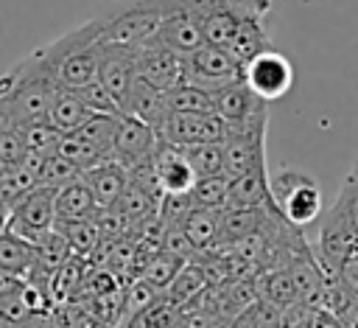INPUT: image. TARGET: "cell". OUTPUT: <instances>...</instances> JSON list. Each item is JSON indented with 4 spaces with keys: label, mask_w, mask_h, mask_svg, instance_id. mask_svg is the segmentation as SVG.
Here are the masks:
<instances>
[{
    "label": "cell",
    "mask_w": 358,
    "mask_h": 328,
    "mask_svg": "<svg viewBox=\"0 0 358 328\" xmlns=\"http://www.w3.org/2000/svg\"><path fill=\"white\" fill-rule=\"evenodd\" d=\"M59 81L50 73L42 50H31L0 76V118L11 126L48 121V107Z\"/></svg>",
    "instance_id": "cell-1"
},
{
    "label": "cell",
    "mask_w": 358,
    "mask_h": 328,
    "mask_svg": "<svg viewBox=\"0 0 358 328\" xmlns=\"http://www.w3.org/2000/svg\"><path fill=\"white\" fill-rule=\"evenodd\" d=\"M103 42V25L98 14L78 28L56 36L53 42L42 45V56L62 87H81L98 78V56Z\"/></svg>",
    "instance_id": "cell-2"
},
{
    "label": "cell",
    "mask_w": 358,
    "mask_h": 328,
    "mask_svg": "<svg viewBox=\"0 0 358 328\" xmlns=\"http://www.w3.org/2000/svg\"><path fill=\"white\" fill-rule=\"evenodd\" d=\"M268 191H271V202L280 210V216L299 230L313 224L324 210V196H322L319 182L299 168L285 165L274 171L268 177Z\"/></svg>",
    "instance_id": "cell-3"
},
{
    "label": "cell",
    "mask_w": 358,
    "mask_h": 328,
    "mask_svg": "<svg viewBox=\"0 0 358 328\" xmlns=\"http://www.w3.org/2000/svg\"><path fill=\"white\" fill-rule=\"evenodd\" d=\"M103 39L117 45H148L157 42L162 0H112L101 14Z\"/></svg>",
    "instance_id": "cell-4"
},
{
    "label": "cell",
    "mask_w": 358,
    "mask_h": 328,
    "mask_svg": "<svg viewBox=\"0 0 358 328\" xmlns=\"http://www.w3.org/2000/svg\"><path fill=\"white\" fill-rule=\"evenodd\" d=\"M277 0H187L204 42L227 48L246 20H260Z\"/></svg>",
    "instance_id": "cell-5"
},
{
    "label": "cell",
    "mask_w": 358,
    "mask_h": 328,
    "mask_svg": "<svg viewBox=\"0 0 358 328\" xmlns=\"http://www.w3.org/2000/svg\"><path fill=\"white\" fill-rule=\"evenodd\" d=\"M53 202H56V188L34 185L8 207V230L36 247L53 230V221H56Z\"/></svg>",
    "instance_id": "cell-6"
},
{
    "label": "cell",
    "mask_w": 358,
    "mask_h": 328,
    "mask_svg": "<svg viewBox=\"0 0 358 328\" xmlns=\"http://www.w3.org/2000/svg\"><path fill=\"white\" fill-rule=\"evenodd\" d=\"M241 78L263 101H277L294 87V64L277 48H266L241 67Z\"/></svg>",
    "instance_id": "cell-7"
},
{
    "label": "cell",
    "mask_w": 358,
    "mask_h": 328,
    "mask_svg": "<svg viewBox=\"0 0 358 328\" xmlns=\"http://www.w3.org/2000/svg\"><path fill=\"white\" fill-rule=\"evenodd\" d=\"M0 328H59L50 294L28 283L22 292L0 297Z\"/></svg>",
    "instance_id": "cell-8"
},
{
    "label": "cell",
    "mask_w": 358,
    "mask_h": 328,
    "mask_svg": "<svg viewBox=\"0 0 358 328\" xmlns=\"http://www.w3.org/2000/svg\"><path fill=\"white\" fill-rule=\"evenodd\" d=\"M355 250H358V227L350 219H344L338 210L327 207L319 224V238L313 244L316 261L327 275H336Z\"/></svg>",
    "instance_id": "cell-9"
},
{
    "label": "cell",
    "mask_w": 358,
    "mask_h": 328,
    "mask_svg": "<svg viewBox=\"0 0 358 328\" xmlns=\"http://www.w3.org/2000/svg\"><path fill=\"white\" fill-rule=\"evenodd\" d=\"M213 112L227 123V129H246L255 123H268V101L255 95L243 78L213 93Z\"/></svg>",
    "instance_id": "cell-10"
},
{
    "label": "cell",
    "mask_w": 358,
    "mask_h": 328,
    "mask_svg": "<svg viewBox=\"0 0 358 328\" xmlns=\"http://www.w3.org/2000/svg\"><path fill=\"white\" fill-rule=\"evenodd\" d=\"M185 67H187V81L207 93H215L241 78V64L224 48L210 42L199 45L190 56H185Z\"/></svg>",
    "instance_id": "cell-11"
},
{
    "label": "cell",
    "mask_w": 358,
    "mask_h": 328,
    "mask_svg": "<svg viewBox=\"0 0 358 328\" xmlns=\"http://www.w3.org/2000/svg\"><path fill=\"white\" fill-rule=\"evenodd\" d=\"M134 78L148 81L151 87L168 93L179 84H187V67H185V56L173 53L171 48L159 45V42H148L137 48V59H134Z\"/></svg>",
    "instance_id": "cell-12"
},
{
    "label": "cell",
    "mask_w": 358,
    "mask_h": 328,
    "mask_svg": "<svg viewBox=\"0 0 358 328\" xmlns=\"http://www.w3.org/2000/svg\"><path fill=\"white\" fill-rule=\"evenodd\" d=\"M157 135L176 146L213 143L227 137V123L215 112H168L157 126Z\"/></svg>",
    "instance_id": "cell-13"
},
{
    "label": "cell",
    "mask_w": 358,
    "mask_h": 328,
    "mask_svg": "<svg viewBox=\"0 0 358 328\" xmlns=\"http://www.w3.org/2000/svg\"><path fill=\"white\" fill-rule=\"evenodd\" d=\"M266 129L268 123H255L246 129H227L224 137V174L229 179L266 165Z\"/></svg>",
    "instance_id": "cell-14"
},
{
    "label": "cell",
    "mask_w": 358,
    "mask_h": 328,
    "mask_svg": "<svg viewBox=\"0 0 358 328\" xmlns=\"http://www.w3.org/2000/svg\"><path fill=\"white\" fill-rule=\"evenodd\" d=\"M157 42L171 48L179 56H190L199 45H204L201 28L187 6V0H162V20Z\"/></svg>",
    "instance_id": "cell-15"
},
{
    "label": "cell",
    "mask_w": 358,
    "mask_h": 328,
    "mask_svg": "<svg viewBox=\"0 0 358 328\" xmlns=\"http://www.w3.org/2000/svg\"><path fill=\"white\" fill-rule=\"evenodd\" d=\"M151 168L157 177V185L162 193H187L190 185L196 182V174L182 151V146L168 143V140H157L154 151H151Z\"/></svg>",
    "instance_id": "cell-16"
},
{
    "label": "cell",
    "mask_w": 358,
    "mask_h": 328,
    "mask_svg": "<svg viewBox=\"0 0 358 328\" xmlns=\"http://www.w3.org/2000/svg\"><path fill=\"white\" fill-rule=\"evenodd\" d=\"M134 59H137V45H117V42H101V56H98V81L117 98L123 101L131 78H134Z\"/></svg>",
    "instance_id": "cell-17"
},
{
    "label": "cell",
    "mask_w": 358,
    "mask_h": 328,
    "mask_svg": "<svg viewBox=\"0 0 358 328\" xmlns=\"http://www.w3.org/2000/svg\"><path fill=\"white\" fill-rule=\"evenodd\" d=\"M157 140H159V135L154 126H148L131 115H120L117 129H115V140H112V160H117L126 168L143 157H151Z\"/></svg>",
    "instance_id": "cell-18"
},
{
    "label": "cell",
    "mask_w": 358,
    "mask_h": 328,
    "mask_svg": "<svg viewBox=\"0 0 358 328\" xmlns=\"http://www.w3.org/2000/svg\"><path fill=\"white\" fill-rule=\"evenodd\" d=\"M120 107H123V115H131V118H137V121H143V123H148V126H154V129H157V126L165 121V115H168L165 93L157 90V87H151V84L143 81V78H131V84H129V90H126Z\"/></svg>",
    "instance_id": "cell-19"
},
{
    "label": "cell",
    "mask_w": 358,
    "mask_h": 328,
    "mask_svg": "<svg viewBox=\"0 0 358 328\" xmlns=\"http://www.w3.org/2000/svg\"><path fill=\"white\" fill-rule=\"evenodd\" d=\"M81 177L87 179L98 210L115 207L117 199L123 196L126 185H129V174H126V168H123L117 160H106V163H101V165H92V168H87Z\"/></svg>",
    "instance_id": "cell-20"
},
{
    "label": "cell",
    "mask_w": 358,
    "mask_h": 328,
    "mask_svg": "<svg viewBox=\"0 0 358 328\" xmlns=\"http://www.w3.org/2000/svg\"><path fill=\"white\" fill-rule=\"evenodd\" d=\"M260 205H274L271 202V191H268L266 165H257V168L229 179V191H227L224 207H260Z\"/></svg>",
    "instance_id": "cell-21"
},
{
    "label": "cell",
    "mask_w": 358,
    "mask_h": 328,
    "mask_svg": "<svg viewBox=\"0 0 358 328\" xmlns=\"http://www.w3.org/2000/svg\"><path fill=\"white\" fill-rule=\"evenodd\" d=\"M218 219H221V207H199L193 205L185 219L179 221L182 233L187 235V241L193 244L196 252L213 250L218 241Z\"/></svg>",
    "instance_id": "cell-22"
},
{
    "label": "cell",
    "mask_w": 358,
    "mask_h": 328,
    "mask_svg": "<svg viewBox=\"0 0 358 328\" xmlns=\"http://www.w3.org/2000/svg\"><path fill=\"white\" fill-rule=\"evenodd\" d=\"M92 112L87 109V104L81 101V95L76 93V87H56L53 98H50V107H48V121L62 129V132H73L78 129Z\"/></svg>",
    "instance_id": "cell-23"
},
{
    "label": "cell",
    "mask_w": 358,
    "mask_h": 328,
    "mask_svg": "<svg viewBox=\"0 0 358 328\" xmlns=\"http://www.w3.org/2000/svg\"><path fill=\"white\" fill-rule=\"evenodd\" d=\"M266 48H274V45H271V36H268V28H266V17H260V20H246L232 34V39H229V45L224 50L243 67L252 56H257Z\"/></svg>",
    "instance_id": "cell-24"
},
{
    "label": "cell",
    "mask_w": 358,
    "mask_h": 328,
    "mask_svg": "<svg viewBox=\"0 0 358 328\" xmlns=\"http://www.w3.org/2000/svg\"><path fill=\"white\" fill-rule=\"evenodd\" d=\"M56 219H92L95 216V199L84 177H76L73 182L62 185L56 191Z\"/></svg>",
    "instance_id": "cell-25"
},
{
    "label": "cell",
    "mask_w": 358,
    "mask_h": 328,
    "mask_svg": "<svg viewBox=\"0 0 358 328\" xmlns=\"http://www.w3.org/2000/svg\"><path fill=\"white\" fill-rule=\"evenodd\" d=\"M255 292L260 300H266L277 308H288V306L299 303V294H296L288 266H277V269H266V272L255 275Z\"/></svg>",
    "instance_id": "cell-26"
},
{
    "label": "cell",
    "mask_w": 358,
    "mask_h": 328,
    "mask_svg": "<svg viewBox=\"0 0 358 328\" xmlns=\"http://www.w3.org/2000/svg\"><path fill=\"white\" fill-rule=\"evenodd\" d=\"M36 258V247L28 244L25 238L14 235L11 230L0 233V272H11L28 280V272L34 266Z\"/></svg>",
    "instance_id": "cell-27"
},
{
    "label": "cell",
    "mask_w": 358,
    "mask_h": 328,
    "mask_svg": "<svg viewBox=\"0 0 358 328\" xmlns=\"http://www.w3.org/2000/svg\"><path fill=\"white\" fill-rule=\"evenodd\" d=\"M207 275H204V269H201V264H193V261H187L182 269H179V275L168 283V289H165V297L171 300V303H176L179 308H185V306H190L204 289H207Z\"/></svg>",
    "instance_id": "cell-28"
},
{
    "label": "cell",
    "mask_w": 358,
    "mask_h": 328,
    "mask_svg": "<svg viewBox=\"0 0 358 328\" xmlns=\"http://www.w3.org/2000/svg\"><path fill=\"white\" fill-rule=\"evenodd\" d=\"M190 168L196 177H210V174H221L224 171V140H213V143H193V146H182Z\"/></svg>",
    "instance_id": "cell-29"
},
{
    "label": "cell",
    "mask_w": 358,
    "mask_h": 328,
    "mask_svg": "<svg viewBox=\"0 0 358 328\" xmlns=\"http://www.w3.org/2000/svg\"><path fill=\"white\" fill-rule=\"evenodd\" d=\"M165 104H168V112H213V93L187 81L168 90Z\"/></svg>",
    "instance_id": "cell-30"
},
{
    "label": "cell",
    "mask_w": 358,
    "mask_h": 328,
    "mask_svg": "<svg viewBox=\"0 0 358 328\" xmlns=\"http://www.w3.org/2000/svg\"><path fill=\"white\" fill-rule=\"evenodd\" d=\"M280 320H282V308L255 297L243 311H238L227 328H280Z\"/></svg>",
    "instance_id": "cell-31"
},
{
    "label": "cell",
    "mask_w": 358,
    "mask_h": 328,
    "mask_svg": "<svg viewBox=\"0 0 358 328\" xmlns=\"http://www.w3.org/2000/svg\"><path fill=\"white\" fill-rule=\"evenodd\" d=\"M185 264H187V261H185V258H179V255H173V252L154 250L140 278H145L151 286H157L159 292H165V289H168V283L179 275V269H182Z\"/></svg>",
    "instance_id": "cell-32"
},
{
    "label": "cell",
    "mask_w": 358,
    "mask_h": 328,
    "mask_svg": "<svg viewBox=\"0 0 358 328\" xmlns=\"http://www.w3.org/2000/svg\"><path fill=\"white\" fill-rule=\"evenodd\" d=\"M227 191H229V177L221 174H210V177H196V182L190 185V199L199 207H224L227 202Z\"/></svg>",
    "instance_id": "cell-33"
},
{
    "label": "cell",
    "mask_w": 358,
    "mask_h": 328,
    "mask_svg": "<svg viewBox=\"0 0 358 328\" xmlns=\"http://www.w3.org/2000/svg\"><path fill=\"white\" fill-rule=\"evenodd\" d=\"M20 135H22L25 151H36V154H53L64 137V132L56 129L50 121H36V123L20 126Z\"/></svg>",
    "instance_id": "cell-34"
},
{
    "label": "cell",
    "mask_w": 358,
    "mask_h": 328,
    "mask_svg": "<svg viewBox=\"0 0 358 328\" xmlns=\"http://www.w3.org/2000/svg\"><path fill=\"white\" fill-rule=\"evenodd\" d=\"M36 185V177L25 168V165H6V168H0V202L3 205H14L22 193H28L31 188Z\"/></svg>",
    "instance_id": "cell-35"
},
{
    "label": "cell",
    "mask_w": 358,
    "mask_h": 328,
    "mask_svg": "<svg viewBox=\"0 0 358 328\" xmlns=\"http://www.w3.org/2000/svg\"><path fill=\"white\" fill-rule=\"evenodd\" d=\"M76 93L81 95V101L87 104V109H90L92 115H123L120 101H117L98 78H92V81L76 87Z\"/></svg>",
    "instance_id": "cell-36"
},
{
    "label": "cell",
    "mask_w": 358,
    "mask_h": 328,
    "mask_svg": "<svg viewBox=\"0 0 358 328\" xmlns=\"http://www.w3.org/2000/svg\"><path fill=\"white\" fill-rule=\"evenodd\" d=\"M76 177H81V171L67 160V157H62L59 151H53V154H48V160H45V165H42V171H39V179H36V185H48V188H62V185H67V182H73Z\"/></svg>",
    "instance_id": "cell-37"
},
{
    "label": "cell",
    "mask_w": 358,
    "mask_h": 328,
    "mask_svg": "<svg viewBox=\"0 0 358 328\" xmlns=\"http://www.w3.org/2000/svg\"><path fill=\"white\" fill-rule=\"evenodd\" d=\"M330 207L338 210L344 219H350L358 227V182L350 179V177H344V182H341V188H338V193H336V199H333Z\"/></svg>",
    "instance_id": "cell-38"
},
{
    "label": "cell",
    "mask_w": 358,
    "mask_h": 328,
    "mask_svg": "<svg viewBox=\"0 0 358 328\" xmlns=\"http://www.w3.org/2000/svg\"><path fill=\"white\" fill-rule=\"evenodd\" d=\"M305 328H341V322H338V317H336L333 311H327V308H313V311L308 314V320H305Z\"/></svg>",
    "instance_id": "cell-39"
},
{
    "label": "cell",
    "mask_w": 358,
    "mask_h": 328,
    "mask_svg": "<svg viewBox=\"0 0 358 328\" xmlns=\"http://www.w3.org/2000/svg\"><path fill=\"white\" fill-rule=\"evenodd\" d=\"M336 317H338V322H341V328H358V297H347V303L336 311Z\"/></svg>",
    "instance_id": "cell-40"
},
{
    "label": "cell",
    "mask_w": 358,
    "mask_h": 328,
    "mask_svg": "<svg viewBox=\"0 0 358 328\" xmlns=\"http://www.w3.org/2000/svg\"><path fill=\"white\" fill-rule=\"evenodd\" d=\"M6 230H8V205L0 202V233H6Z\"/></svg>",
    "instance_id": "cell-41"
},
{
    "label": "cell",
    "mask_w": 358,
    "mask_h": 328,
    "mask_svg": "<svg viewBox=\"0 0 358 328\" xmlns=\"http://www.w3.org/2000/svg\"><path fill=\"white\" fill-rule=\"evenodd\" d=\"M347 177H350V179H355V182H358V160H355V165H352V168H350V174H347Z\"/></svg>",
    "instance_id": "cell-42"
}]
</instances>
